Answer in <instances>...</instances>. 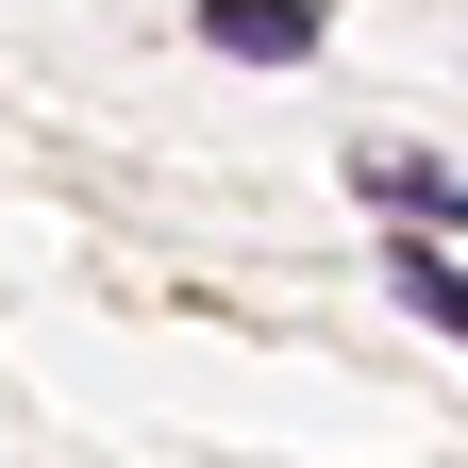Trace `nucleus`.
Here are the masks:
<instances>
[{
	"label": "nucleus",
	"mask_w": 468,
	"mask_h": 468,
	"mask_svg": "<svg viewBox=\"0 0 468 468\" xmlns=\"http://www.w3.org/2000/svg\"><path fill=\"white\" fill-rule=\"evenodd\" d=\"M335 17L318 0H201V50H234V68H302Z\"/></svg>",
	"instance_id": "obj_1"
},
{
	"label": "nucleus",
	"mask_w": 468,
	"mask_h": 468,
	"mask_svg": "<svg viewBox=\"0 0 468 468\" xmlns=\"http://www.w3.org/2000/svg\"><path fill=\"white\" fill-rule=\"evenodd\" d=\"M351 185H368L401 234H468V185H452V167H419V151H351Z\"/></svg>",
	"instance_id": "obj_2"
},
{
	"label": "nucleus",
	"mask_w": 468,
	"mask_h": 468,
	"mask_svg": "<svg viewBox=\"0 0 468 468\" xmlns=\"http://www.w3.org/2000/svg\"><path fill=\"white\" fill-rule=\"evenodd\" d=\"M401 302H419V318H435V335L468 351V268L435 251V234H401Z\"/></svg>",
	"instance_id": "obj_3"
}]
</instances>
